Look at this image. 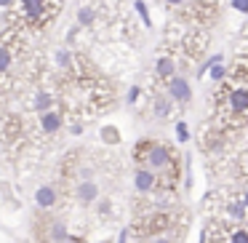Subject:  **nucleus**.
Returning a JSON list of instances; mask_svg holds the SVG:
<instances>
[{
	"label": "nucleus",
	"instance_id": "nucleus-1",
	"mask_svg": "<svg viewBox=\"0 0 248 243\" xmlns=\"http://www.w3.org/2000/svg\"><path fill=\"white\" fill-rule=\"evenodd\" d=\"M144 163H147V168H150L152 174L166 171V168L171 166V152H168L163 145H150V150H147V155H144Z\"/></svg>",
	"mask_w": 248,
	"mask_h": 243
},
{
	"label": "nucleus",
	"instance_id": "nucleus-2",
	"mask_svg": "<svg viewBox=\"0 0 248 243\" xmlns=\"http://www.w3.org/2000/svg\"><path fill=\"white\" fill-rule=\"evenodd\" d=\"M227 104L235 115H248V86L232 88L230 97H227Z\"/></svg>",
	"mask_w": 248,
	"mask_h": 243
},
{
	"label": "nucleus",
	"instance_id": "nucleus-3",
	"mask_svg": "<svg viewBox=\"0 0 248 243\" xmlns=\"http://www.w3.org/2000/svg\"><path fill=\"white\" fill-rule=\"evenodd\" d=\"M168 97L176 99V102H189V99H192V86H189L184 78L173 75L171 81H168Z\"/></svg>",
	"mask_w": 248,
	"mask_h": 243
},
{
	"label": "nucleus",
	"instance_id": "nucleus-4",
	"mask_svg": "<svg viewBox=\"0 0 248 243\" xmlns=\"http://www.w3.org/2000/svg\"><path fill=\"white\" fill-rule=\"evenodd\" d=\"M75 195H78V200H80L83 206H91L93 200L99 198V184L93 182V179H83V182L78 184Z\"/></svg>",
	"mask_w": 248,
	"mask_h": 243
},
{
	"label": "nucleus",
	"instance_id": "nucleus-5",
	"mask_svg": "<svg viewBox=\"0 0 248 243\" xmlns=\"http://www.w3.org/2000/svg\"><path fill=\"white\" fill-rule=\"evenodd\" d=\"M35 203H38L40 209H54V206H56V190H54V184H40V187L35 190Z\"/></svg>",
	"mask_w": 248,
	"mask_h": 243
},
{
	"label": "nucleus",
	"instance_id": "nucleus-6",
	"mask_svg": "<svg viewBox=\"0 0 248 243\" xmlns=\"http://www.w3.org/2000/svg\"><path fill=\"white\" fill-rule=\"evenodd\" d=\"M155 174L150 171V168H139V171L134 174V187L139 190V193H152L155 190Z\"/></svg>",
	"mask_w": 248,
	"mask_h": 243
},
{
	"label": "nucleus",
	"instance_id": "nucleus-7",
	"mask_svg": "<svg viewBox=\"0 0 248 243\" xmlns=\"http://www.w3.org/2000/svg\"><path fill=\"white\" fill-rule=\"evenodd\" d=\"M40 129H43L46 134H56V131L62 129V115L54 113V110H48V113H40Z\"/></svg>",
	"mask_w": 248,
	"mask_h": 243
},
{
	"label": "nucleus",
	"instance_id": "nucleus-8",
	"mask_svg": "<svg viewBox=\"0 0 248 243\" xmlns=\"http://www.w3.org/2000/svg\"><path fill=\"white\" fill-rule=\"evenodd\" d=\"M155 70H157V75H160V78H173V70H176V67H173L171 56H160L157 65H155Z\"/></svg>",
	"mask_w": 248,
	"mask_h": 243
},
{
	"label": "nucleus",
	"instance_id": "nucleus-9",
	"mask_svg": "<svg viewBox=\"0 0 248 243\" xmlns=\"http://www.w3.org/2000/svg\"><path fill=\"white\" fill-rule=\"evenodd\" d=\"M51 241L54 243H67L70 241V238H67V225L64 222H54V225H51Z\"/></svg>",
	"mask_w": 248,
	"mask_h": 243
},
{
	"label": "nucleus",
	"instance_id": "nucleus-10",
	"mask_svg": "<svg viewBox=\"0 0 248 243\" xmlns=\"http://www.w3.org/2000/svg\"><path fill=\"white\" fill-rule=\"evenodd\" d=\"M22 8L30 19H35V16L43 14V0H22Z\"/></svg>",
	"mask_w": 248,
	"mask_h": 243
},
{
	"label": "nucleus",
	"instance_id": "nucleus-11",
	"mask_svg": "<svg viewBox=\"0 0 248 243\" xmlns=\"http://www.w3.org/2000/svg\"><path fill=\"white\" fill-rule=\"evenodd\" d=\"M51 94L48 91H40L38 97H35V110H40V113H48V107H51Z\"/></svg>",
	"mask_w": 248,
	"mask_h": 243
},
{
	"label": "nucleus",
	"instance_id": "nucleus-12",
	"mask_svg": "<svg viewBox=\"0 0 248 243\" xmlns=\"http://www.w3.org/2000/svg\"><path fill=\"white\" fill-rule=\"evenodd\" d=\"M91 22H93V8L83 6L80 11H78V24H80V27H88Z\"/></svg>",
	"mask_w": 248,
	"mask_h": 243
},
{
	"label": "nucleus",
	"instance_id": "nucleus-13",
	"mask_svg": "<svg viewBox=\"0 0 248 243\" xmlns=\"http://www.w3.org/2000/svg\"><path fill=\"white\" fill-rule=\"evenodd\" d=\"M227 243H248V230H230Z\"/></svg>",
	"mask_w": 248,
	"mask_h": 243
},
{
	"label": "nucleus",
	"instance_id": "nucleus-14",
	"mask_svg": "<svg viewBox=\"0 0 248 243\" xmlns=\"http://www.w3.org/2000/svg\"><path fill=\"white\" fill-rule=\"evenodd\" d=\"M168 110H171V104H168V99H157V102H155V115H157V118H166V115H168Z\"/></svg>",
	"mask_w": 248,
	"mask_h": 243
},
{
	"label": "nucleus",
	"instance_id": "nucleus-15",
	"mask_svg": "<svg viewBox=\"0 0 248 243\" xmlns=\"http://www.w3.org/2000/svg\"><path fill=\"white\" fill-rule=\"evenodd\" d=\"M208 75H211V81H224L227 67H224V65H214V67L208 70Z\"/></svg>",
	"mask_w": 248,
	"mask_h": 243
},
{
	"label": "nucleus",
	"instance_id": "nucleus-16",
	"mask_svg": "<svg viewBox=\"0 0 248 243\" xmlns=\"http://www.w3.org/2000/svg\"><path fill=\"white\" fill-rule=\"evenodd\" d=\"M8 67H11V54H8V49L0 46V72H6Z\"/></svg>",
	"mask_w": 248,
	"mask_h": 243
},
{
	"label": "nucleus",
	"instance_id": "nucleus-17",
	"mask_svg": "<svg viewBox=\"0 0 248 243\" xmlns=\"http://www.w3.org/2000/svg\"><path fill=\"white\" fill-rule=\"evenodd\" d=\"M227 211H230L235 219H243V216H246V206H243V203H230V206H227Z\"/></svg>",
	"mask_w": 248,
	"mask_h": 243
},
{
	"label": "nucleus",
	"instance_id": "nucleus-18",
	"mask_svg": "<svg viewBox=\"0 0 248 243\" xmlns=\"http://www.w3.org/2000/svg\"><path fill=\"white\" fill-rule=\"evenodd\" d=\"M176 139L179 142H187L189 139V129H187V123H184V120H179V123H176Z\"/></svg>",
	"mask_w": 248,
	"mask_h": 243
},
{
	"label": "nucleus",
	"instance_id": "nucleus-19",
	"mask_svg": "<svg viewBox=\"0 0 248 243\" xmlns=\"http://www.w3.org/2000/svg\"><path fill=\"white\" fill-rule=\"evenodd\" d=\"M56 65H59V67H70V51H64V49L56 51Z\"/></svg>",
	"mask_w": 248,
	"mask_h": 243
},
{
	"label": "nucleus",
	"instance_id": "nucleus-20",
	"mask_svg": "<svg viewBox=\"0 0 248 243\" xmlns=\"http://www.w3.org/2000/svg\"><path fill=\"white\" fill-rule=\"evenodd\" d=\"M235 11H240V14H248V0H232L230 3Z\"/></svg>",
	"mask_w": 248,
	"mask_h": 243
},
{
	"label": "nucleus",
	"instance_id": "nucleus-21",
	"mask_svg": "<svg viewBox=\"0 0 248 243\" xmlns=\"http://www.w3.org/2000/svg\"><path fill=\"white\" fill-rule=\"evenodd\" d=\"M136 11L141 14V19H144V24H147V27H150V16H147V6H144V3H141V0H136Z\"/></svg>",
	"mask_w": 248,
	"mask_h": 243
},
{
	"label": "nucleus",
	"instance_id": "nucleus-22",
	"mask_svg": "<svg viewBox=\"0 0 248 243\" xmlns=\"http://www.w3.org/2000/svg\"><path fill=\"white\" fill-rule=\"evenodd\" d=\"M136 99H139V88H131V91H128V102H136Z\"/></svg>",
	"mask_w": 248,
	"mask_h": 243
},
{
	"label": "nucleus",
	"instance_id": "nucleus-23",
	"mask_svg": "<svg viewBox=\"0 0 248 243\" xmlns=\"http://www.w3.org/2000/svg\"><path fill=\"white\" fill-rule=\"evenodd\" d=\"M118 243H128V230H123V232H120V238H118Z\"/></svg>",
	"mask_w": 248,
	"mask_h": 243
},
{
	"label": "nucleus",
	"instance_id": "nucleus-24",
	"mask_svg": "<svg viewBox=\"0 0 248 243\" xmlns=\"http://www.w3.org/2000/svg\"><path fill=\"white\" fill-rule=\"evenodd\" d=\"M166 3H171V6H182L184 0H166Z\"/></svg>",
	"mask_w": 248,
	"mask_h": 243
},
{
	"label": "nucleus",
	"instance_id": "nucleus-25",
	"mask_svg": "<svg viewBox=\"0 0 248 243\" xmlns=\"http://www.w3.org/2000/svg\"><path fill=\"white\" fill-rule=\"evenodd\" d=\"M152 243H171V241H168V238H155Z\"/></svg>",
	"mask_w": 248,
	"mask_h": 243
},
{
	"label": "nucleus",
	"instance_id": "nucleus-26",
	"mask_svg": "<svg viewBox=\"0 0 248 243\" xmlns=\"http://www.w3.org/2000/svg\"><path fill=\"white\" fill-rule=\"evenodd\" d=\"M14 0H0V6H11Z\"/></svg>",
	"mask_w": 248,
	"mask_h": 243
},
{
	"label": "nucleus",
	"instance_id": "nucleus-27",
	"mask_svg": "<svg viewBox=\"0 0 248 243\" xmlns=\"http://www.w3.org/2000/svg\"><path fill=\"white\" fill-rule=\"evenodd\" d=\"M243 206H246V211H248V193H246V198H243Z\"/></svg>",
	"mask_w": 248,
	"mask_h": 243
},
{
	"label": "nucleus",
	"instance_id": "nucleus-28",
	"mask_svg": "<svg viewBox=\"0 0 248 243\" xmlns=\"http://www.w3.org/2000/svg\"><path fill=\"white\" fill-rule=\"evenodd\" d=\"M67 243H75V241H67Z\"/></svg>",
	"mask_w": 248,
	"mask_h": 243
}]
</instances>
